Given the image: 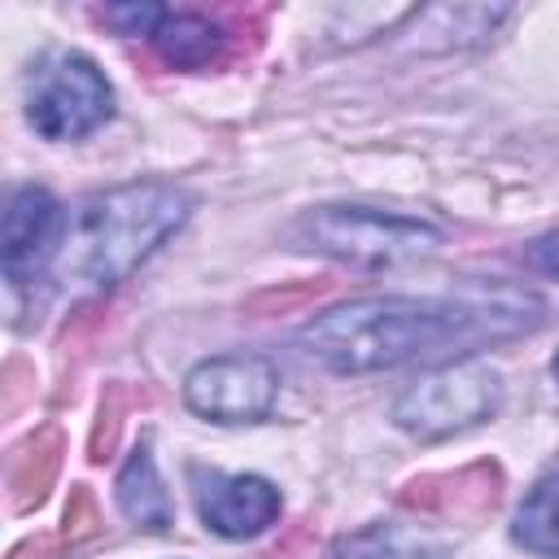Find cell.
I'll list each match as a JSON object with an SVG mask.
<instances>
[{
	"instance_id": "obj_7",
	"label": "cell",
	"mask_w": 559,
	"mask_h": 559,
	"mask_svg": "<svg viewBox=\"0 0 559 559\" xmlns=\"http://www.w3.org/2000/svg\"><path fill=\"white\" fill-rule=\"evenodd\" d=\"M61 231V205L44 188H17L4 210V280L13 288H31L57 258Z\"/></svg>"
},
{
	"instance_id": "obj_4",
	"label": "cell",
	"mask_w": 559,
	"mask_h": 559,
	"mask_svg": "<svg viewBox=\"0 0 559 559\" xmlns=\"http://www.w3.org/2000/svg\"><path fill=\"white\" fill-rule=\"evenodd\" d=\"M498 406H502V376L489 362L463 358L406 384L402 397L393 402V419L415 437H450L489 419Z\"/></svg>"
},
{
	"instance_id": "obj_8",
	"label": "cell",
	"mask_w": 559,
	"mask_h": 559,
	"mask_svg": "<svg viewBox=\"0 0 559 559\" xmlns=\"http://www.w3.org/2000/svg\"><path fill=\"white\" fill-rule=\"evenodd\" d=\"M192 485H197V515L218 537H253L280 515V489L262 476L192 472Z\"/></svg>"
},
{
	"instance_id": "obj_3",
	"label": "cell",
	"mask_w": 559,
	"mask_h": 559,
	"mask_svg": "<svg viewBox=\"0 0 559 559\" xmlns=\"http://www.w3.org/2000/svg\"><path fill=\"white\" fill-rule=\"evenodd\" d=\"M288 240L297 249L328 253L349 266H402L428 249H437L441 231L424 218L397 214V210H376V205H319L306 210L293 227Z\"/></svg>"
},
{
	"instance_id": "obj_14",
	"label": "cell",
	"mask_w": 559,
	"mask_h": 559,
	"mask_svg": "<svg viewBox=\"0 0 559 559\" xmlns=\"http://www.w3.org/2000/svg\"><path fill=\"white\" fill-rule=\"evenodd\" d=\"M511 537L515 546H524L528 555H542V559H559V472L542 476L520 511H515V524H511Z\"/></svg>"
},
{
	"instance_id": "obj_18",
	"label": "cell",
	"mask_w": 559,
	"mask_h": 559,
	"mask_svg": "<svg viewBox=\"0 0 559 559\" xmlns=\"http://www.w3.org/2000/svg\"><path fill=\"white\" fill-rule=\"evenodd\" d=\"M9 559H52V542H48V537H39V542H26V546H17Z\"/></svg>"
},
{
	"instance_id": "obj_1",
	"label": "cell",
	"mask_w": 559,
	"mask_h": 559,
	"mask_svg": "<svg viewBox=\"0 0 559 559\" xmlns=\"http://www.w3.org/2000/svg\"><path fill=\"white\" fill-rule=\"evenodd\" d=\"M546 306L520 284H463L432 297H358L314 314L297 341L328 371L362 376L424 358H459L515 341L542 323Z\"/></svg>"
},
{
	"instance_id": "obj_17",
	"label": "cell",
	"mask_w": 559,
	"mask_h": 559,
	"mask_svg": "<svg viewBox=\"0 0 559 559\" xmlns=\"http://www.w3.org/2000/svg\"><path fill=\"white\" fill-rule=\"evenodd\" d=\"M524 262H528L533 271H542V275H559V231L533 240V245L524 249Z\"/></svg>"
},
{
	"instance_id": "obj_19",
	"label": "cell",
	"mask_w": 559,
	"mask_h": 559,
	"mask_svg": "<svg viewBox=\"0 0 559 559\" xmlns=\"http://www.w3.org/2000/svg\"><path fill=\"white\" fill-rule=\"evenodd\" d=\"M555 384H559V354H555Z\"/></svg>"
},
{
	"instance_id": "obj_16",
	"label": "cell",
	"mask_w": 559,
	"mask_h": 559,
	"mask_svg": "<svg viewBox=\"0 0 559 559\" xmlns=\"http://www.w3.org/2000/svg\"><path fill=\"white\" fill-rule=\"evenodd\" d=\"M96 524H100V515H96L92 498H87L83 489H74V498H70V507H66V533H70V542H74V537H92Z\"/></svg>"
},
{
	"instance_id": "obj_5",
	"label": "cell",
	"mask_w": 559,
	"mask_h": 559,
	"mask_svg": "<svg viewBox=\"0 0 559 559\" xmlns=\"http://www.w3.org/2000/svg\"><path fill=\"white\" fill-rule=\"evenodd\" d=\"M114 114V87L96 61L79 52H57L31 74L26 118L44 140H79Z\"/></svg>"
},
{
	"instance_id": "obj_9",
	"label": "cell",
	"mask_w": 559,
	"mask_h": 559,
	"mask_svg": "<svg viewBox=\"0 0 559 559\" xmlns=\"http://www.w3.org/2000/svg\"><path fill=\"white\" fill-rule=\"evenodd\" d=\"M502 476L493 463H472L459 472L424 476L402 489V507L428 515V520H480L485 511L498 507Z\"/></svg>"
},
{
	"instance_id": "obj_15",
	"label": "cell",
	"mask_w": 559,
	"mask_h": 559,
	"mask_svg": "<svg viewBox=\"0 0 559 559\" xmlns=\"http://www.w3.org/2000/svg\"><path fill=\"white\" fill-rule=\"evenodd\" d=\"M162 13L166 9H157V4H109L100 13V22H109L118 35H153V26L162 22Z\"/></svg>"
},
{
	"instance_id": "obj_12",
	"label": "cell",
	"mask_w": 559,
	"mask_h": 559,
	"mask_svg": "<svg viewBox=\"0 0 559 559\" xmlns=\"http://www.w3.org/2000/svg\"><path fill=\"white\" fill-rule=\"evenodd\" d=\"M118 507H122V515L131 524L153 528V533L170 528V520H175V507H170V493H166V485L157 476V463L148 454V441H140L131 450L127 467L118 472Z\"/></svg>"
},
{
	"instance_id": "obj_13",
	"label": "cell",
	"mask_w": 559,
	"mask_h": 559,
	"mask_svg": "<svg viewBox=\"0 0 559 559\" xmlns=\"http://www.w3.org/2000/svg\"><path fill=\"white\" fill-rule=\"evenodd\" d=\"M57 463H61V432L57 428H44L35 437H26L13 454H9V467H4V480H9V502L17 511H26L31 502H39L57 476Z\"/></svg>"
},
{
	"instance_id": "obj_11",
	"label": "cell",
	"mask_w": 559,
	"mask_h": 559,
	"mask_svg": "<svg viewBox=\"0 0 559 559\" xmlns=\"http://www.w3.org/2000/svg\"><path fill=\"white\" fill-rule=\"evenodd\" d=\"M328 559H445V542H437L419 524H367L328 546Z\"/></svg>"
},
{
	"instance_id": "obj_2",
	"label": "cell",
	"mask_w": 559,
	"mask_h": 559,
	"mask_svg": "<svg viewBox=\"0 0 559 559\" xmlns=\"http://www.w3.org/2000/svg\"><path fill=\"white\" fill-rule=\"evenodd\" d=\"M188 210L192 197L175 183H127L87 197L74 223V271L96 288L127 280L170 231H179Z\"/></svg>"
},
{
	"instance_id": "obj_6",
	"label": "cell",
	"mask_w": 559,
	"mask_h": 559,
	"mask_svg": "<svg viewBox=\"0 0 559 559\" xmlns=\"http://www.w3.org/2000/svg\"><path fill=\"white\" fill-rule=\"evenodd\" d=\"M280 397V371L266 354H218L188 371L183 402L218 424L262 419Z\"/></svg>"
},
{
	"instance_id": "obj_10",
	"label": "cell",
	"mask_w": 559,
	"mask_h": 559,
	"mask_svg": "<svg viewBox=\"0 0 559 559\" xmlns=\"http://www.w3.org/2000/svg\"><path fill=\"white\" fill-rule=\"evenodd\" d=\"M148 39H153L157 57L175 70H205V66L223 61V52H227V31L214 17L192 13V9H166Z\"/></svg>"
}]
</instances>
